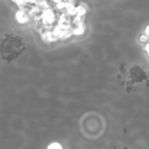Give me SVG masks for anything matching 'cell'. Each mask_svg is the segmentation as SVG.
<instances>
[{
	"label": "cell",
	"mask_w": 149,
	"mask_h": 149,
	"mask_svg": "<svg viewBox=\"0 0 149 149\" xmlns=\"http://www.w3.org/2000/svg\"><path fill=\"white\" fill-rule=\"evenodd\" d=\"M123 149H129L127 148V147H125V148H123Z\"/></svg>",
	"instance_id": "7a4b0ae2"
},
{
	"label": "cell",
	"mask_w": 149,
	"mask_h": 149,
	"mask_svg": "<svg viewBox=\"0 0 149 149\" xmlns=\"http://www.w3.org/2000/svg\"><path fill=\"white\" fill-rule=\"evenodd\" d=\"M26 49V45L20 36L6 34L0 45V54L4 60L12 61L18 58Z\"/></svg>",
	"instance_id": "6da1fadb"
}]
</instances>
